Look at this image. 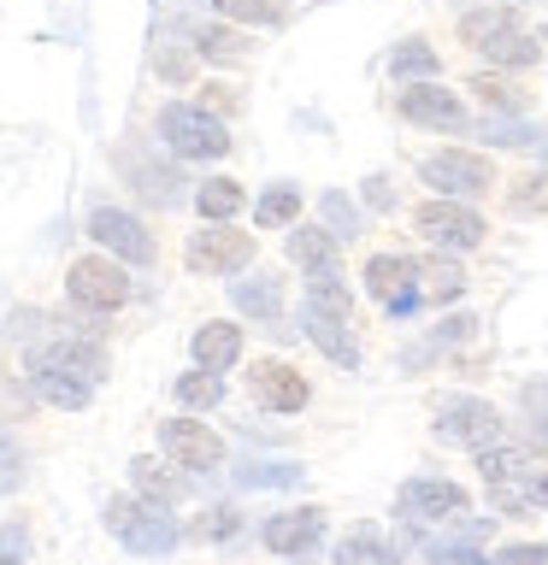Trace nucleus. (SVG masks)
I'll return each mask as SVG.
<instances>
[{"label": "nucleus", "instance_id": "32", "mask_svg": "<svg viewBox=\"0 0 548 565\" xmlns=\"http://www.w3.org/2000/svg\"><path fill=\"white\" fill-rule=\"evenodd\" d=\"M224 18H242V24H277L283 18V0H212Z\"/></svg>", "mask_w": 548, "mask_h": 565}, {"label": "nucleus", "instance_id": "18", "mask_svg": "<svg viewBox=\"0 0 548 565\" xmlns=\"http://www.w3.org/2000/svg\"><path fill=\"white\" fill-rule=\"evenodd\" d=\"M230 300H236L242 312H254V318H277V307H283V295H277V277H272V271H265V277L230 282Z\"/></svg>", "mask_w": 548, "mask_h": 565}, {"label": "nucleus", "instance_id": "35", "mask_svg": "<svg viewBox=\"0 0 548 565\" xmlns=\"http://www.w3.org/2000/svg\"><path fill=\"white\" fill-rule=\"evenodd\" d=\"M318 206H325V218L336 224V236H354V230H360V212L348 206L342 189H325V201H318Z\"/></svg>", "mask_w": 548, "mask_h": 565}, {"label": "nucleus", "instance_id": "9", "mask_svg": "<svg viewBox=\"0 0 548 565\" xmlns=\"http://www.w3.org/2000/svg\"><path fill=\"white\" fill-rule=\"evenodd\" d=\"M88 236H95L101 247H113V254H124L130 265H148L154 259V242H148V230H141L130 212H113V206H101L95 218H88Z\"/></svg>", "mask_w": 548, "mask_h": 565}, {"label": "nucleus", "instance_id": "17", "mask_svg": "<svg viewBox=\"0 0 548 565\" xmlns=\"http://www.w3.org/2000/svg\"><path fill=\"white\" fill-rule=\"evenodd\" d=\"M307 335L330 353L336 365H348V371L360 365V348H354L348 335H342V318H325V312H313V307H307Z\"/></svg>", "mask_w": 548, "mask_h": 565}, {"label": "nucleus", "instance_id": "24", "mask_svg": "<svg viewBox=\"0 0 548 565\" xmlns=\"http://www.w3.org/2000/svg\"><path fill=\"white\" fill-rule=\"evenodd\" d=\"M289 254L307 265V271H336V242L325 230H295L289 236Z\"/></svg>", "mask_w": 548, "mask_h": 565}, {"label": "nucleus", "instance_id": "28", "mask_svg": "<svg viewBox=\"0 0 548 565\" xmlns=\"http://www.w3.org/2000/svg\"><path fill=\"white\" fill-rule=\"evenodd\" d=\"M413 271L424 277V289H431V295H460V289H466V271H460L454 259H419Z\"/></svg>", "mask_w": 548, "mask_h": 565}, {"label": "nucleus", "instance_id": "42", "mask_svg": "<svg viewBox=\"0 0 548 565\" xmlns=\"http://www.w3.org/2000/svg\"><path fill=\"white\" fill-rule=\"evenodd\" d=\"M230 530H236V512H230V507L207 512V536H230Z\"/></svg>", "mask_w": 548, "mask_h": 565}, {"label": "nucleus", "instance_id": "26", "mask_svg": "<svg viewBox=\"0 0 548 565\" xmlns=\"http://www.w3.org/2000/svg\"><path fill=\"white\" fill-rule=\"evenodd\" d=\"M295 212H301V189H272V194H260V206H254V218L260 230H283V224H295Z\"/></svg>", "mask_w": 548, "mask_h": 565}, {"label": "nucleus", "instance_id": "20", "mask_svg": "<svg viewBox=\"0 0 548 565\" xmlns=\"http://www.w3.org/2000/svg\"><path fill=\"white\" fill-rule=\"evenodd\" d=\"M307 307L325 312V318H348L354 295L342 289V277H336V271H313V277H307Z\"/></svg>", "mask_w": 548, "mask_h": 565}, {"label": "nucleus", "instance_id": "29", "mask_svg": "<svg viewBox=\"0 0 548 565\" xmlns=\"http://www.w3.org/2000/svg\"><path fill=\"white\" fill-rule=\"evenodd\" d=\"M177 401H183V406H219L224 383L212 377V371H189V377H177Z\"/></svg>", "mask_w": 548, "mask_h": 565}, {"label": "nucleus", "instance_id": "22", "mask_svg": "<svg viewBox=\"0 0 548 565\" xmlns=\"http://www.w3.org/2000/svg\"><path fill=\"white\" fill-rule=\"evenodd\" d=\"M194 206H201V218H236L242 212V183H230V177H212V183H201V194H194Z\"/></svg>", "mask_w": 548, "mask_h": 565}, {"label": "nucleus", "instance_id": "30", "mask_svg": "<svg viewBox=\"0 0 548 565\" xmlns=\"http://www.w3.org/2000/svg\"><path fill=\"white\" fill-rule=\"evenodd\" d=\"M336 565H396V554H383L378 536L360 530V536H348L342 547H336Z\"/></svg>", "mask_w": 548, "mask_h": 565}, {"label": "nucleus", "instance_id": "34", "mask_svg": "<svg viewBox=\"0 0 548 565\" xmlns=\"http://www.w3.org/2000/svg\"><path fill=\"white\" fill-rule=\"evenodd\" d=\"M477 471H484L489 483H507V477L525 471V454L519 448H484V454H477Z\"/></svg>", "mask_w": 548, "mask_h": 565}, {"label": "nucleus", "instance_id": "39", "mask_svg": "<svg viewBox=\"0 0 548 565\" xmlns=\"http://www.w3.org/2000/svg\"><path fill=\"white\" fill-rule=\"evenodd\" d=\"M431 565H495V559L472 554V547H431Z\"/></svg>", "mask_w": 548, "mask_h": 565}, {"label": "nucleus", "instance_id": "6", "mask_svg": "<svg viewBox=\"0 0 548 565\" xmlns=\"http://www.w3.org/2000/svg\"><path fill=\"white\" fill-rule=\"evenodd\" d=\"M159 448H166L177 466H189V471H212L224 459V441L207 430V424H194V418H171V424H159Z\"/></svg>", "mask_w": 548, "mask_h": 565}, {"label": "nucleus", "instance_id": "2", "mask_svg": "<svg viewBox=\"0 0 548 565\" xmlns=\"http://www.w3.org/2000/svg\"><path fill=\"white\" fill-rule=\"evenodd\" d=\"M106 530H113L124 547H136V554H166L177 542L166 507H154V501H113L106 507Z\"/></svg>", "mask_w": 548, "mask_h": 565}, {"label": "nucleus", "instance_id": "11", "mask_svg": "<svg viewBox=\"0 0 548 565\" xmlns=\"http://www.w3.org/2000/svg\"><path fill=\"white\" fill-rule=\"evenodd\" d=\"M401 118L424 124V130H460V124H466L460 100L449 95V88H436V83H413V88H407V95H401Z\"/></svg>", "mask_w": 548, "mask_h": 565}, {"label": "nucleus", "instance_id": "4", "mask_svg": "<svg viewBox=\"0 0 548 565\" xmlns=\"http://www.w3.org/2000/svg\"><path fill=\"white\" fill-rule=\"evenodd\" d=\"M413 224H419V236H431L436 247H477L484 242V218L460 201H424L413 212Z\"/></svg>", "mask_w": 548, "mask_h": 565}, {"label": "nucleus", "instance_id": "27", "mask_svg": "<svg viewBox=\"0 0 548 565\" xmlns=\"http://www.w3.org/2000/svg\"><path fill=\"white\" fill-rule=\"evenodd\" d=\"M194 47H201L207 60H242V53H247V35H242V30L207 24V30H194Z\"/></svg>", "mask_w": 548, "mask_h": 565}, {"label": "nucleus", "instance_id": "13", "mask_svg": "<svg viewBox=\"0 0 548 565\" xmlns=\"http://www.w3.org/2000/svg\"><path fill=\"white\" fill-rule=\"evenodd\" d=\"M466 507V489L460 483H436V477H419V483L401 489V512L413 519H449V512Z\"/></svg>", "mask_w": 548, "mask_h": 565}, {"label": "nucleus", "instance_id": "19", "mask_svg": "<svg viewBox=\"0 0 548 565\" xmlns=\"http://www.w3.org/2000/svg\"><path fill=\"white\" fill-rule=\"evenodd\" d=\"M35 388H42V401L65 406V413H77V406H88V383H83V377H71V371L35 365Z\"/></svg>", "mask_w": 548, "mask_h": 565}, {"label": "nucleus", "instance_id": "33", "mask_svg": "<svg viewBox=\"0 0 548 565\" xmlns=\"http://www.w3.org/2000/svg\"><path fill=\"white\" fill-rule=\"evenodd\" d=\"M389 65H396V77H436V71H442V60L424 42H407Z\"/></svg>", "mask_w": 548, "mask_h": 565}, {"label": "nucleus", "instance_id": "3", "mask_svg": "<svg viewBox=\"0 0 548 565\" xmlns=\"http://www.w3.org/2000/svg\"><path fill=\"white\" fill-rule=\"evenodd\" d=\"M65 289H71V300H77V307H88V312H113V307H124V300H130V277H124V265L88 254V259H77V265L65 271Z\"/></svg>", "mask_w": 548, "mask_h": 565}, {"label": "nucleus", "instance_id": "1", "mask_svg": "<svg viewBox=\"0 0 548 565\" xmlns=\"http://www.w3.org/2000/svg\"><path fill=\"white\" fill-rule=\"evenodd\" d=\"M159 136H166V148L183 153V159H219L230 148L224 124L212 118L207 106H166V113H159Z\"/></svg>", "mask_w": 548, "mask_h": 565}, {"label": "nucleus", "instance_id": "38", "mask_svg": "<svg viewBox=\"0 0 548 565\" xmlns=\"http://www.w3.org/2000/svg\"><path fill=\"white\" fill-rule=\"evenodd\" d=\"M495 565H548V547L513 542V547H502V559H495Z\"/></svg>", "mask_w": 548, "mask_h": 565}, {"label": "nucleus", "instance_id": "31", "mask_svg": "<svg viewBox=\"0 0 548 565\" xmlns=\"http://www.w3.org/2000/svg\"><path fill=\"white\" fill-rule=\"evenodd\" d=\"M484 53H489L495 65H537V35L513 30V35H502V42H489Z\"/></svg>", "mask_w": 548, "mask_h": 565}, {"label": "nucleus", "instance_id": "15", "mask_svg": "<svg viewBox=\"0 0 548 565\" xmlns=\"http://www.w3.org/2000/svg\"><path fill=\"white\" fill-rule=\"evenodd\" d=\"M35 365H53V371H71V377H101V371H106V360H101V348H88V342H53L48 353H42V360H35Z\"/></svg>", "mask_w": 548, "mask_h": 565}, {"label": "nucleus", "instance_id": "5", "mask_svg": "<svg viewBox=\"0 0 548 565\" xmlns=\"http://www.w3.org/2000/svg\"><path fill=\"white\" fill-rule=\"evenodd\" d=\"M424 183L431 189H442L454 201H466V194H484V189H495V166L484 153H436V159H424Z\"/></svg>", "mask_w": 548, "mask_h": 565}, {"label": "nucleus", "instance_id": "23", "mask_svg": "<svg viewBox=\"0 0 548 565\" xmlns=\"http://www.w3.org/2000/svg\"><path fill=\"white\" fill-rule=\"evenodd\" d=\"M130 477H136V489L148 494L154 507H171L177 494H183V483H177V477H171L166 466H159V459H136V466H130Z\"/></svg>", "mask_w": 548, "mask_h": 565}, {"label": "nucleus", "instance_id": "12", "mask_svg": "<svg viewBox=\"0 0 548 565\" xmlns=\"http://www.w3.org/2000/svg\"><path fill=\"white\" fill-rule=\"evenodd\" d=\"M318 536H325V512L318 507H295V512L265 519V547H272V554H307Z\"/></svg>", "mask_w": 548, "mask_h": 565}, {"label": "nucleus", "instance_id": "36", "mask_svg": "<svg viewBox=\"0 0 548 565\" xmlns=\"http://www.w3.org/2000/svg\"><path fill=\"white\" fill-rule=\"evenodd\" d=\"M242 483H254V489H265V483H301V466H242Z\"/></svg>", "mask_w": 548, "mask_h": 565}, {"label": "nucleus", "instance_id": "45", "mask_svg": "<svg viewBox=\"0 0 548 565\" xmlns=\"http://www.w3.org/2000/svg\"><path fill=\"white\" fill-rule=\"evenodd\" d=\"M0 565H18V559H7V554H0Z\"/></svg>", "mask_w": 548, "mask_h": 565}, {"label": "nucleus", "instance_id": "7", "mask_svg": "<svg viewBox=\"0 0 548 565\" xmlns=\"http://www.w3.org/2000/svg\"><path fill=\"white\" fill-rule=\"evenodd\" d=\"M254 401L272 406V413H301L313 401V383L301 377L289 360H260L254 365Z\"/></svg>", "mask_w": 548, "mask_h": 565}, {"label": "nucleus", "instance_id": "8", "mask_svg": "<svg viewBox=\"0 0 548 565\" xmlns=\"http://www.w3.org/2000/svg\"><path fill=\"white\" fill-rule=\"evenodd\" d=\"M254 259V236H242V230H201V236L189 242V265L194 271H242V265Z\"/></svg>", "mask_w": 548, "mask_h": 565}, {"label": "nucleus", "instance_id": "25", "mask_svg": "<svg viewBox=\"0 0 548 565\" xmlns=\"http://www.w3.org/2000/svg\"><path fill=\"white\" fill-rule=\"evenodd\" d=\"M407 277H413V265H407V259H396V254H378V259L366 265V289L378 295V300L401 295V282H407Z\"/></svg>", "mask_w": 548, "mask_h": 565}, {"label": "nucleus", "instance_id": "37", "mask_svg": "<svg viewBox=\"0 0 548 565\" xmlns=\"http://www.w3.org/2000/svg\"><path fill=\"white\" fill-rule=\"evenodd\" d=\"M484 141H502V148H525V141H537V136H530L525 124H502V118H495V124H484Z\"/></svg>", "mask_w": 548, "mask_h": 565}, {"label": "nucleus", "instance_id": "10", "mask_svg": "<svg viewBox=\"0 0 548 565\" xmlns=\"http://www.w3.org/2000/svg\"><path fill=\"white\" fill-rule=\"evenodd\" d=\"M449 441H472V448H489L502 436V413L489 401H449L442 406V424H436Z\"/></svg>", "mask_w": 548, "mask_h": 565}, {"label": "nucleus", "instance_id": "16", "mask_svg": "<svg viewBox=\"0 0 548 565\" xmlns=\"http://www.w3.org/2000/svg\"><path fill=\"white\" fill-rule=\"evenodd\" d=\"M519 30V12L513 7H484V12H466V24H460V35H466L472 47H489V42H502V35Z\"/></svg>", "mask_w": 548, "mask_h": 565}, {"label": "nucleus", "instance_id": "21", "mask_svg": "<svg viewBox=\"0 0 548 565\" xmlns=\"http://www.w3.org/2000/svg\"><path fill=\"white\" fill-rule=\"evenodd\" d=\"M472 95L489 106V113H525L530 95L519 83H507V77H495V71H484V77H472Z\"/></svg>", "mask_w": 548, "mask_h": 565}, {"label": "nucleus", "instance_id": "43", "mask_svg": "<svg viewBox=\"0 0 548 565\" xmlns=\"http://www.w3.org/2000/svg\"><path fill=\"white\" fill-rule=\"evenodd\" d=\"M366 194H371V206H389V183H383V177H371Z\"/></svg>", "mask_w": 548, "mask_h": 565}, {"label": "nucleus", "instance_id": "14", "mask_svg": "<svg viewBox=\"0 0 548 565\" xmlns=\"http://www.w3.org/2000/svg\"><path fill=\"white\" fill-rule=\"evenodd\" d=\"M236 353H242V330H236V324L212 318V324L194 330V360H201V371H224V365H236Z\"/></svg>", "mask_w": 548, "mask_h": 565}, {"label": "nucleus", "instance_id": "40", "mask_svg": "<svg viewBox=\"0 0 548 565\" xmlns=\"http://www.w3.org/2000/svg\"><path fill=\"white\" fill-rule=\"evenodd\" d=\"M525 194H513V206H519V212H537V206H548V183H542V177H525V183H519Z\"/></svg>", "mask_w": 548, "mask_h": 565}, {"label": "nucleus", "instance_id": "41", "mask_svg": "<svg viewBox=\"0 0 548 565\" xmlns=\"http://www.w3.org/2000/svg\"><path fill=\"white\" fill-rule=\"evenodd\" d=\"M18 466H24V459H18V441H0V494L18 483Z\"/></svg>", "mask_w": 548, "mask_h": 565}, {"label": "nucleus", "instance_id": "44", "mask_svg": "<svg viewBox=\"0 0 548 565\" xmlns=\"http://www.w3.org/2000/svg\"><path fill=\"white\" fill-rule=\"evenodd\" d=\"M530 501H542V507H548V471H542V477H530Z\"/></svg>", "mask_w": 548, "mask_h": 565}]
</instances>
